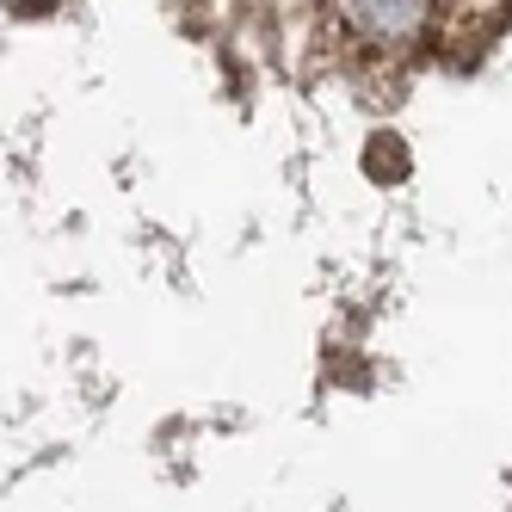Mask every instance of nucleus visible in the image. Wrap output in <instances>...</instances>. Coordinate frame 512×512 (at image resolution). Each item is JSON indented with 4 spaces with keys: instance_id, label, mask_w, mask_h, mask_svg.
I'll use <instances>...</instances> for the list:
<instances>
[{
    "instance_id": "1",
    "label": "nucleus",
    "mask_w": 512,
    "mask_h": 512,
    "mask_svg": "<svg viewBox=\"0 0 512 512\" xmlns=\"http://www.w3.org/2000/svg\"><path fill=\"white\" fill-rule=\"evenodd\" d=\"M340 7L377 50H420L438 19V0H340Z\"/></svg>"
}]
</instances>
